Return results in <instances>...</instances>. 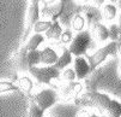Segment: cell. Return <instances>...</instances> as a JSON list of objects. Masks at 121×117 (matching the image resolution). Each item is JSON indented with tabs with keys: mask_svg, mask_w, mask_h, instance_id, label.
<instances>
[{
	"mask_svg": "<svg viewBox=\"0 0 121 117\" xmlns=\"http://www.w3.org/2000/svg\"><path fill=\"white\" fill-rule=\"evenodd\" d=\"M112 102V98L98 91H88L84 94H80L74 99V103L80 106H91L98 110L102 115H104L106 110L108 109L109 104Z\"/></svg>",
	"mask_w": 121,
	"mask_h": 117,
	"instance_id": "obj_1",
	"label": "cell"
},
{
	"mask_svg": "<svg viewBox=\"0 0 121 117\" xmlns=\"http://www.w3.org/2000/svg\"><path fill=\"white\" fill-rule=\"evenodd\" d=\"M119 48H120V42L119 41H110V42H108L106 45H103L102 47H99L97 51L94 52L92 54L86 53L85 56H86V59H88V62H89L91 71L96 70L103 62L107 60L108 57L116 56Z\"/></svg>",
	"mask_w": 121,
	"mask_h": 117,
	"instance_id": "obj_2",
	"label": "cell"
},
{
	"mask_svg": "<svg viewBox=\"0 0 121 117\" xmlns=\"http://www.w3.org/2000/svg\"><path fill=\"white\" fill-rule=\"evenodd\" d=\"M29 74L35 77V80L39 83H44L52 88H56V86L53 83V81H59L60 77V70L54 68L53 65H43V66H30L28 69Z\"/></svg>",
	"mask_w": 121,
	"mask_h": 117,
	"instance_id": "obj_3",
	"label": "cell"
},
{
	"mask_svg": "<svg viewBox=\"0 0 121 117\" xmlns=\"http://www.w3.org/2000/svg\"><path fill=\"white\" fill-rule=\"evenodd\" d=\"M92 44V36L90 34V30L86 29V30H82L78 31L77 34L73 36L72 41L68 44L67 48L70 49V52L72 53V56H85L88 53L89 48Z\"/></svg>",
	"mask_w": 121,
	"mask_h": 117,
	"instance_id": "obj_4",
	"label": "cell"
},
{
	"mask_svg": "<svg viewBox=\"0 0 121 117\" xmlns=\"http://www.w3.org/2000/svg\"><path fill=\"white\" fill-rule=\"evenodd\" d=\"M29 99L34 100L44 112L47 110H49L52 106H54L56 104V102L59 100V94L54 88H44L41 89L40 92H37L34 95H29Z\"/></svg>",
	"mask_w": 121,
	"mask_h": 117,
	"instance_id": "obj_5",
	"label": "cell"
},
{
	"mask_svg": "<svg viewBox=\"0 0 121 117\" xmlns=\"http://www.w3.org/2000/svg\"><path fill=\"white\" fill-rule=\"evenodd\" d=\"M83 92V85L79 81H71V82H61L59 86V99L64 102H71L79 97Z\"/></svg>",
	"mask_w": 121,
	"mask_h": 117,
	"instance_id": "obj_6",
	"label": "cell"
},
{
	"mask_svg": "<svg viewBox=\"0 0 121 117\" xmlns=\"http://www.w3.org/2000/svg\"><path fill=\"white\" fill-rule=\"evenodd\" d=\"M41 18V9H40V4H35V3H30L28 11H26V24H25V30H24V36H23V41L26 40V35L32 30V27Z\"/></svg>",
	"mask_w": 121,
	"mask_h": 117,
	"instance_id": "obj_7",
	"label": "cell"
},
{
	"mask_svg": "<svg viewBox=\"0 0 121 117\" xmlns=\"http://www.w3.org/2000/svg\"><path fill=\"white\" fill-rule=\"evenodd\" d=\"M72 63H73V70L76 73V78L77 80H79V81L84 80L90 75V73H91L90 65H89L88 59H86L84 56L76 57Z\"/></svg>",
	"mask_w": 121,
	"mask_h": 117,
	"instance_id": "obj_8",
	"label": "cell"
},
{
	"mask_svg": "<svg viewBox=\"0 0 121 117\" xmlns=\"http://www.w3.org/2000/svg\"><path fill=\"white\" fill-rule=\"evenodd\" d=\"M90 34L97 42H106L109 39L108 27L101 22H95L90 25Z\"/></svg>",
	"mask_w": 121,
	"mask_h": 117,
	"instance_id": "obj_9",
	"label": "cell"
},
{
	"mask_svg": "<svg viewBox=\"0 0 121 117\" xmlns=\"http://www.w3.org/2000/svg\"><path fill=\"white\" fill-rule=\"evenodd\" d=\"M82 15L85 18V23L88 24V27H90L92 23L95 22H101L102 17H101V12L98 10V7L96 6H90L88 4H85L82 6Z\"/></svg>",
	"mask_w": 121,
	"mask_h": 117,
	"instance_id": "obj_10",
	"label": "cell"
},
{
	"mask_svg": "<svg viewBox=\"0 0 121 117\" xmlns=\"http://www.w3.org/2000/svg\"><path fill=\"white\" fill-rule=\"evenodd\" d=\"M58 53L52 47L47 46L40 51V64L42 65H54L58 60Z\"/></svg>",
	"mask_w": 121,
	"mask_h": 117,
	"instance_id": "obj_11",
	"label": "cell"
},
{
	"mask_svg": "<svg viewBox=\"0 0 121 117\" xmlns=\"http://www.w3.org/2000/svg\"><path fill=\"white\" fill-rule=\"evenodd\" d=\"M62 30L64 29H62V25L60 24L59 20H53L50 27L44 31V38L47 40H50V41H58L60 39Z\"/></svg>",
	"mask_w": 121,
	"mask_h": 117,
	"instance_id": "obj_12",
	"label": "cell"
},
{
	"mask_svg": "<svg viewBox=\"0 0 121 117\" xmlns=\"http://www.w3.org/2000/svg\"><path fill=\"white\" fill-rule=\"evenodd\" d=\"M26 48L25 47H22L18 52H16L14 54V58H13V62H14V65H16V69L23 73V71H28L29 66H28V60H26Z\"/></svg>",
	"mask_w": 121,
	"mask_h": 117,
	"instance_id": "obj_13",
	"label": "cell"
},
{
	"mask_svg": "<svg viewBox=\"0 0 121 117\" xmlns=\"http://www.w3.org/2000/svg\"><path fill=\"white\" fill-rule=\"evenodd\" d=\"M72 62H73V56H72V53L70 52V49H68L67 47H64L61 56L58 57V60L55 62V64H54L53 66L61 71V70L66 69L70 64H72Z\"/></svg>",
	"mask_w": 121,
	"mask_h": 117,
	"instance_id": "obj_14",
	"label": "cell"
},
{
	"mask_svg": "<svg viewBox=\"0 0 121 117\" xmlns=\"http://www.w3.org/2000/svg\"><path fill=\"white\" fill-rule=\"evenodd\" d=\"M102 9L99 10L101 12V17L102 20H106L107 22H112L116 18L117 16V7L115 6V4H103L101 6Z\"/></svg>",
	"mask_w": 121,
	"mask_h": 117,
	"instance_id": "obj_15",
	"label": "cell"
},
{
	"mask_svg": "<svg viewBox=\"0 0 121 117\" xmlns=\"http://www.w3.org/2000/svg\"><path fill=\"white\" fill-rule=\"evenodd\" d=\"M16 85L18 86L19 91H23L28 95H30L31 92H32V89H34V82H32V80L28 75H21V76H18V77L16 78Z\"/></svg>",
	"mask_w": 121,
	"mask_h": 117,
	"instance_id": "obj_16",
	"label": "cell"
},
{
	"mask_svg": "<svg viewBox=\"0 0 121 117\" xmlns=\"http://www.w3.org/2000/svg\"><path fill=\"white\" fill-rule=\"evenodd\" d=\"M85 24H86L85 23V18H84V16L82 15V12H76V13L72 15L71 21H70V28L72 29V31L78 33V31L84 30Z\"/></svg>",
	"mask_w": 121,
	"mask_h": 117,
	"instance_id": "obj_17",
	"label": "cell"
},
{
	"mask_svg": "<svg viewBox=\"0 0 121 117\" xmlns=\"http://www.w3.org/2000/svg\"><path fill=\"white\" fill-rule=\"evenodd\" d=\"M46 38L43 34H40V33H34V34L29 38V40L25 44V48L26 51H32V49H39V47L44 42Z\"/></svg>",
	"mask_w": 121,
	"mask_h": 117,
	"instance_id": "obj_18",
	"label": "cell"
},
{
	"mask_svg": "<svg viewBox=\"0 0 121 117\" xmlns=\"http://www.w3.org/2000/svg\"><path fill=\"white\" fill-rule=\"evenodd\" d=\"M106 117H120L121 116V104L119 100L112 99V102L108 106V109L104 112Z\"/></svg>",
	"mask_w": 121,
	"mask_h": 117,
	"instance_id": "obj_19",
	"label": "cell"
},
{
	"mask_svg": "<svg viewBox=\"0 0 121 117\" xmlns=\"http://www.w3.org/2000/svg\"><path fill=\"white\" fill-rule=\"evenodd\" d=\"M26 117H44V111L34 102L30 99V103L28 106V115Z\"/></svg>",
	"mask_w": 121,
	"mask_h": 117,
	"instance_id": "obj_20",
	"label": "cell"
},
{
	"mask_svg": "<svg viewBox=\"0 0 121 117\" xmlns=\"http://www.w3.org/2000/svg\"><path fill=\"white\" fill-rule=\"evenodd\" d=\"M26 60H28V66H36L40 65V49H32L28 51L26 53Z\"/></svg>",
	"mask_w": 121,
	"mask_h": 117,
	"instance_id": "obj_21",
	"label": "cell"
},
{
	"mask_svg": "<svg viewBox=\"0 0 121 117\" xmlns=\"http://www.w3.org/2000/svg\"><path fill=\"white\" fill-rule=\"evenodd\" d=\"M9 92H19V88L12 81H0V94Z\"/></svg>",
	"mask_w": 121,
	"mask_h": 117,
	"instance_id": "obj_22",
	"label": "cell"
},
{
	"mask_svg": "<svg viewBox=\"0 0 121 117\" xmlns=\"http://www.w3.org/2000/svg\"><path fill=\"white\" fill-rule=\"evenodd\" d=\"M76 80V73L73 69H64L60 71V82H71Z\"/></svg>",
	"mask_w": 121,
	"mask_h": 117,
	"instance_id": "obj_23",
	"label": "cell"
},
{
	"mask_svg": "<svg viewBox=\"0 0 121 117\" xmlns=\"http://www.w3.org/2000/svg\"><path fill=\"white\" fill-rule=\"evenodd\" d=\"M52 24V21L50 20H46V21H37L32 27V30L34 33H40V34H43V33L50 27Z\"/></svg>",
	"mask_w": 121,
	"mask_h": 117,
	"instance_id": "obj_24",
	"label": "cell"
},
{
	"mask_svg": "<svg viewBox=\"0 0 121 117\" xmlns=\"http://www.w3.org/2000/svg\"><path fill=\"white\" fill-rule=\"evenodd\" d=\"M108 33H109V39L112 41H119L120 39V27L119 24H112L108 28Z\"/></svg>",
	"mask_w": 121,
	"mask_h": 117,
	"instance_id": "obj_25",
	"label": "cell"
},
{
	"mask_svg": "<svg viewBox=\"0 0 121 117\" xmlns=\"http://www.w3.org/2000/svg\"><path fill=\"white\" fill-rule=\"evenodd\" d=\"M73 39V34H72V30H62L61 35H60V42L62 45H68Z\"/></svg>",
	"mask_w": 121,
	"mask_h": 117,
	"instance_id": "obj_26",
	"label": "cell"
},
{
	"mask_svg": "<svg viewBox=\"0 0 121 117\" xmlns=\"http://www.w3.org/2000/svg\"><path fill=\"white\" fill-rule=\"evenodd\" d=\"M76 117H91V111L88 110V109H85L84 106L77 112Z\"/></svg>",
	"mask_w": 121,
	"mask_h": 117,
	"instance_id": "obj_27",
	"label": "cell"
},
{
	"mask_svg": "<svg viewBox=\"0 0 121 117\" xmlns=\"http://www.w3.org/2000/svg\"><path fill=\"white\" fill-rule=\"evenodd\" d=\"M92 1V5L96 6V7H101L103 4L106 3V0H91Z\"/></svg>",
	"mask_w": 121,
	"mask_h": 117,
	"instance_id": "obj_28",
	"label": "cell"
},
{
	"mask_svg": "<svg viewBox=\"0 0 121 117\" xmlns=\"http://www.w3.org/2000/svg\"><path fill=\"white\" fill-rule=\"evenodd\" d=\"M41 3L43 5H52V4H55L56 0H41Z\"/></svg>",
	"mask_w": 121,
	"mask_h": 117,
	"instance_id": "obj_29",
	"label": "cell"
},
{
	"mask_svg": "<svg viewBox=\"0 0 121 117\" xmlns=\"http://www.w3.org/2000/svg\"><path fill=\"white\" fill-rule=\"evenodd\" d=\"M76 1V4H78V5H80V6H83V5H85V4H88L90 0H74Z\"/></svg>",
	"mask_w": 121,
	"mask_h": 117,
	"instance_id": "obj_30",
	"label": "cell"
},
{
	"mask_svg": "<svg viewBox=\"0 0 121 117\" xmlns=\"http://www.w3.org/2000/svg\"><path fill=\"white\" fill-rule=\"evenodd\" d=\"M30 3H35V4H40L41 0H30Z\"/></svg>",
	"mask_w": 121,
	"mask_h": 117,
	"instance_id": "obj_31",
	"label": "cell"
},
{
	"mask_svg": "<svg viewBox=\"0 0 121 117\" xmlns=\"http://www.w3.org/2000/svg\"><path fill=\"white\" fill-rule=\"evenodd\" d=\"M91 117H99V115H97L95 112H91Z\"/></svg>",
	"mask_w": 121,
	"mask_h": 117,
	"instance_id": "obj_32",
	"label": "cell"
},
{
	"mask_svg": "<svg viewBox=\"0 0 121 117\" xmlns=\"http://www.w3.org/2000/svg\"><path fill=\"white\" fill-rule=\"evenodd\" d=\"M109 1H110L112 4H115V3H117V0H109Z\"/></svg>",
	"mask_w": 121,
	"mask_h": 117,
	"instance_id": "obj_33",
	"label": "cell"
}]
</instances>
